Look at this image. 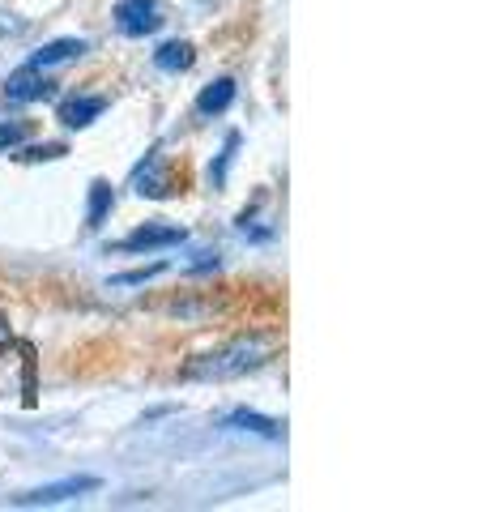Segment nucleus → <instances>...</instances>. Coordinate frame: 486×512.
<instances>
[{
  "instance_id": "obj_1",
  "label": "nucleus",
  "mask_w": 486,
  "mask_h": 512,
  "mask_svg": "<svg viewBox=\"0 0 486 512\" xmlns=\"http://www.w3.org/2000/svg\"><path fill=\"white\" fill-rule=\"evenodd\" d=\"M273 350H278L273 333H243V338H231L226 346L192 359L184 367V380H239L256 372V367H265L273 359Z\"/></svg>"
},
{
  "instance_id": "obj_2",
  "label": "nucleus",
  "mask_w": 486,
  "mask_h": 512,
  "mask_svg": "<svg viewBox=\"0 0 486 512\" xmlns=\"http://www.w3.org/2000/svg\"><path fill=\"white\" fill-rule=\"evenodd\" d=\"M158 0H120L116 5V26L128 39H145L158 30Z\"/></svg>"
},
{
  "instance_id": "obj_3",
  "label": "nucleus",
  "mask_w": 486,
  "mask_h": 512,
  "mask_svg": "<svg viewBox=\"0 0 486 512\" xmlns=\"http://www.w3.org/2000/svg\"><path fill=\"white\" fill-rule=\"evenodd\" d=\"M86 491H99V478L81 474V478H64V483H52V487H35L18 495V508H43V504H64L73 495H86Z\"/></svg>"
},
{
  "instance_id": "obj_4",
  "label": "nucleus",
  "mask_w": 486,
  "mask_h": 512,
  "mask_svg": "<svg viewBox=\"0 0 486 512\" xmlns=\"http://www.w3.org/2000/svg\"><path fill=\"white\" fill-rule=\"evenodd\" d=\"M171 244H184V227H167V222H145L133 235L120 239V252H154V248H171Z\"/></svg>"
},
{
  "instance_id": "obj_5",
  "label": "nucleus",
  "mask_w": 486,
  "mask_h": 512,
  "mask_svg": "<svg viewBox=\"0 0 486 512\" xmlns=\"http://www.w3.org/2000/svg\"><path fill=\"white\" fill-rule=\"evenodd\" d=\"M52 90H56V82H47V73L35 69V64H26V69H18L5 82V94L13 103H43Z\"/></svg>"
},
{
  "instance_id": "obj_6",
  "label": "nucleus",
  "mask_w": 486,
  "mask_h": 512,
  "mask_svg": "<svg viewBox=\"0 0 486 512\" xmlns=\"http://www.w3.org/2000/svg\"><path fill=\"white\" fill-rule=\"evenodd\" d=\"M103 111H107V99H99V94H77V99L60 103V124L64 128H90Z\"/></svg>"
},
{
  "instance_id": "obj_7",
  "label": "nucleus",
  "mask_w": 486,
  "mask_h": 512,
  "mask_svg": "<svg viewBox=\"0 0 486 512\" xmlns=\"http://www.w3.org/2000/svg\"><path fill=\"white\" fill-rule=\"evenodd\" d=\"M137 192H141V197H171V171L162 167L158 150L150 154V163L137 171Z\"/></svg>"
},
{
  "instance_id": "obj_8",
  "label": "nucleus",
  "mask_w": 486,
  "mask_h": 512,
  "mask_svg": "<svg viewBox=\"0 0 486 512\" xmlns=\"http://www.w3.org/2000/svg\"><path fill=\"white\" fill-rule=\"evenodd\" d=\"M77 56H86V43H81V39H56V43L39 47V52L30 56V64H35V69H52V64L77 60Z\"/></svg>"
},
{
  "instance_id": "obj_9",
  "label": "nucleus",
  "mask_w": 486,
  "mask_h": 512,
  "mask_svg": "<svg viewBox=\"0 0 486 512\" xmlns=\"http://www.w3.org/2000/svg\"><path fill=\"white\" fill-rule=\"evenodd\" d=\"M231 103H235V82H231V77H218V82H209L197 94V111H201V116H218V111H226Z\"/></svg>"
},
{
  "instance_id": "obj_10",
  "label": "nucleus",
  "mask_w": 486,
  "mask_h": 512,
  "mask_svg": "<svg viewBox=\"0 0 486 512\" xmlns=\"http://www.w3.org/2000/svg\"><path fill=\"white\" fill-rule=\"evenodd\" d=\"M226 427L231 431H252V436H265V440H282V423L265 419V414H252V410L226 414Z\"/></svg>"
},
{
  "instance_id": "obj_11",
  "label": "nucleus",
  "mask_w": 486,
  "mask_h": 512,
  "mask_svg": "<svg viewBox=\"0 0 486 512\" xmlns=\"http://www.w3.org/2000/svg\"><path fill=\"white\" fill-rule=\"evenodd\" d=\"M192 60H197L192 43H162L154 52V64L162 73H184V69H192Z\"/></svg>"
},
{
  "instance_id": "obj_12",
  "label": "nucleus",
  "mask_w": 486,
  "mask_h": 512,
  "mask_svg": "<svg viewBox=\"0 0 486 512\" xmlns=\"http://www.w3.org/2000/svg\"><path fill=\"white\" fill-rule=\"evenodd\" d=\"M111 201H116V197H111V184L107 180H94L90 184V210H86L90 227H103V218L111 214Z\"/></svg>"
},
{
  "instance_id": "obj_13",
  "label": "nucleus",
  "mask_w": 486,
  "mask_h": 512,
  "mask_svg": "<svg viewBox=\"0 0 486 512\" xmlns=\"http://www.w3.org/2000/svg\"><path fill=\"white\" fill-rule=\"evenodd\" d=\"M235 150H239V137L231 133V137H226V146H222V154H218V167H209V180H214V184H222V180H226V167H231Z\"/></svg>"
},
{
  "instance_id": "obj_14",
  "label": "nucleus",
  "mask_w": 486,
  "mask_h": 512,
  "mask_svg": "<svg viewBox=\"0 0 486 512\" xmlns=\"http://www.w3.org/2000/svg\"><path fill=\"white\" fill-rule=\"evenodd\" d=\"M26 133H30V128L22 124V120H0V150H5V146H18V141H26Z\"/></svg>"
},
{
  "instance_id": "obj_15",
  "label": "nucleus",
  "mask_w": 486,
  "mask_h": 512,
  "mask_svg": "<svg viewBox=\"0 0 486 512\" xmlns=\"http://www.w3.org/2000/svg\"><path fill=\"white\" fill-rule=\"evenodd\" d=\"M162 265H150V269H133V274H120L116 286H133V282H145V278H158Z\"/></svg>"
},
{
  "instance_id": "obj_16",
  "label": "nucleus",
  "mask_w": 486,
  "mask_h": 512,
  "mask_svg": "<svg viewBox=\"0 0 486 512\" xmlns=\"http://www.w3.org/2000/svg\"><path fill=\"white\" fill-rule=\"evenodd\" d=\"M64 146H35V150H26V158H60Z\"/></svg>"
}]
</instances>
